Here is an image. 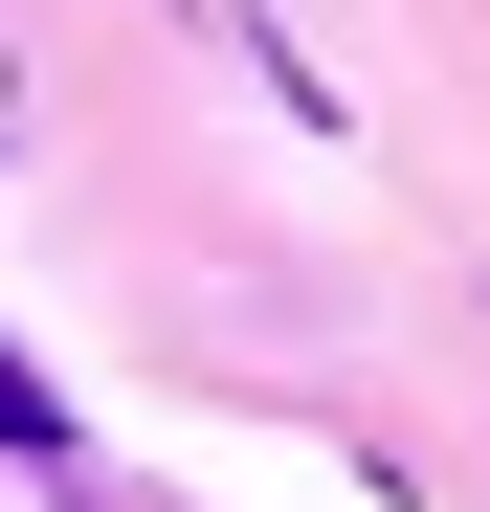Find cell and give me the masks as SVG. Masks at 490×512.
Here are the masks:
<instances>
[{"label": "cell", "instance_id": "cell-1", "mask_svg": "<svg viewBox=\"0 0 490 512\" xmlns=\"http://www.w3.org/2000/svg\"><path fill=\"white\" fill-rule=\"evenodd\" d=\"M45 423H67V401H45V379H23V357H0V446H45Z\"/></svg>", "mask_w": 490, "mask_h": 512}]
</instances>
